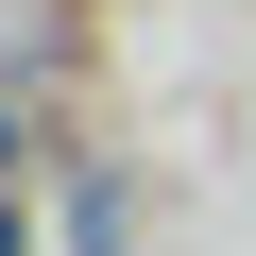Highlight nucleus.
<instances>
[{
	"mask_svg": "<svg viewBox=\"0 0 256 256\" xmlns=\"http://www.w3.org/2000/svg\"><path fill=\"white\" fill-rule=\"evenodd\" d=\"M0 256H34V205H18V188H0Z\"/></svg>",
	"mask_w": 256,
	"mask_h": 256,
	"instance_id": "obj_1",
	"label": "nucleus"
}]
</instances>
